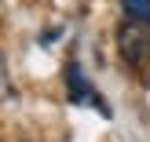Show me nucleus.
<instances>
[{
  "mask_svg": "<svg viewBox=\"0 0 150 142\" xmlns=\"http://www.w3.org/2000/svg\"><path fill=\"white\" fill-rule=\"evenodd\" d=\"M121 51H125V58H128L132 66H136V62H146V55H150V36L143 33L139 22H132V26L121 29Z\"/></svg>",
  "mask_w": 150,
  "mask_h": 142,
  "instance_id": "nucleus-2",
  "label": "nucleus"
},
{
  "mask_svg": "<svg viewBox=\"0 0 150 142\" xmlns=\"http://www.w3.org/2000/svg\"><path fill=\"white\" fill-rule=\"evenodd\" d=\"M66 87H70V102H77V106H92V109H99L103 117H110V106L99 99V95H95V87L88 84L84 69H81L77 62L66 66Z\"/></svg>",
  "mask_w": 150,
  "mask_h": 142,
  "instance_id": "nucleus-1",
  "label": "nucleus"
},
{
  "mask_svg": "<svg viewBox=\"0 0 150 142\" xmlns=\"http://www.w3.org/2000/svg\"><path fill=\"white\" fill-rule=\"evenodd\" d=\"M128 22H139V26H150V0H121Z\"/></svg>",
  "mask_w": 150,
  "mask_h": 142,
  "instance_id": "nucleus-3",
  "label": "nucleus"
}]
</instances>
